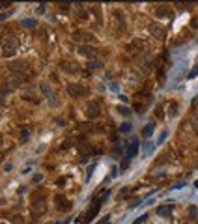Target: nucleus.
<instances>
[{
  "label": "nucleus",
  "mask_w": 198,
  "mask_h": 224,
  "mask_svg": "<svg viewBox=\"0 0 198 224\" xmlns=\"http://www.w3.org/2000/svg\"><path fill=\"white\" fill-rule=\"evenodd\" d=\"M99 114H101V105H99L97 101H88V105H86V116L88 118H97Z\"/></svg>",
  "instance_id": "obj_3"
},
{
  "label": "nucleus",
  "mask_w": 198,
  "mask_h": 224,
  "mask_svg": "<svg viewBox=\"0 0 198 224\" xmlns=\"http://www.w3.org/2000/svg\"><path fill=\"white\" fill-rule=\"evenodd\" d=\"M131 129H133V125L129 122H123L122 125H120V131H122V133H131Z\"/></svg>",
  "instance_id": "obj_19"
},
{
  "label": "nucleus",
  "mask_w": 198,
  "mask_h": 224,
  "mask_svg": "<svg viewBox=\"0 0 198 224\" xmlns=\"http://www.w3.org/2000/svg\"><path fill=\"white\" fill-rule=\"evenodd\" d=\"M79 54H81V56H86V58H95L97 51H95V49H92V47L81 45V47H79Z\"/></svg>",
  "instance_id": "obj_6"
},
{
  "label": "nucleus",
  "mask_w": 198,
  "mask_h": 224,
  "mask_svg": "<svg viewBox=\"0 0 198 224\" xmlns=\"http://www.w3.org/2000/svg\"><path fill=\"white\" fill-rule=\"evenodd\" d=\"M116 112H118L120 116H123V118H129V116L133 114V112H131V108L123 107V105H118V107H116Z\"/></svg>",
  "instance_id": "obj_14"
},
{
  "label": "nucleus",
  "mask_w": 198,
  "mask_h": 224,
  "mask_svg": "<svg viewBox=\"0 0 198 224\" xmlns=\"http://www.w3.org/2000/svg\"><path fill=\"white\" fill-rule=\"evenodd\" d=\"M146 219H148V215H140L138 219H135V222H133V224H140V222H144Z\"/></svg>",
  "instance_id": "obj_25"
},
{
  "label": "nucleus",
  "mask_w": 198,
  "mask_h": 224,
  "mask_svg": "<svg viewBox=\"0 0 198 224\" xmlns=\"http://www.w3.org/2000/svg\"><path fill=\"white\" fill-rule=\"evenodd\" d=\"M99 207H101V200H95V204H92L90 209L84 213V224H88L90 220H94V217L99 213Z\"/></svg>",
  "instance_id": "obj_2"
},
{
  "label": "nucleus",
  "mask_w": 198,
  "mask_h": 224,
  "mask_svg": "<svg viewBox=\"0 0 198 224\" xmlns=\"http://www.w3.org/2000/svg\"><path fill=\"white\" fill-rule=\"evenodd\" d=\"M62 69L69 75H75L77 73V64H73V62H62Z\"/></svg>",
  "instance_id": "obj_11"
},
{
  "label": "nucleus",
  "mask_w": 198,
  "mask_h": 224,
  "mask_svg": "<svg viewBox=\"0 0 198 224\" xmlns=\"http://www.w3.org/2000/svg\"><path fill=\"white\" fill-rule=\"evenodd\" d=\"M166 135H168V131H163L161 135H159V140H157V144H161V142H165V138H166Z\"/></svg>",
  "instance_id": "obj_24"
},
{
  "label": "nucleus",
  "mask_w": 198,
  "mask_h": 224,
  "mask_svg": "<svg viewBox=\"0 0 198 224\" xmlns=\"http://www.w3.org/2000/svg\"><path fill=\"white\" fill-rule=\"evenodd\" d=\"M196 75H198V66H194V69H193V71L189 73V79H194Z\"/></svg>",
  "instance_id": "obj_26"
},
{
  "label": "nucleus",
  "mask_w": 198,
  "mask_h": 224,
  "mask_svg": "<svg viewBox=\"0 0 198 224\" xmlns=\"http://www.w3.org/2000/svg\"><path fill=\"white\" fill-rule=\"evenodd\" d=\"M194 187H196V189H198V181H194Z\"/></svg>",
  "instance_id": "obj_34"
},
{
  "label": "nucleus",
  "mask_w": 198,
  "mask_h": 224,
  "mask_svg": "<svg viewBox=\"0 0 198 224\" xmlns=\"http://www.w3.org/2000/svg\"><path fill=\"white\" fill-rule=\"evenodd\" d=\"M2 54L6 56V58H10V56H13L15 54V51H17V41L15 39H6V43H4V47H2Z\"/></svg>",
  "instance_id": "obj_4"
},
{
  "label": "nucleus",
  "mask_w": 198,
  "mask_h": 224,
  "mask_svg": "<svg viewBox=\"0 0 198 224\" xmlns=\"http://www.w3.org/2000/svg\"><path fill=\"white\" fill-rule=\"evenodd\" d=\"M95 170V164H90V168H88V174H86V181H90V178H92V172Z\"/></svg>",
  "instance_id": "obj_23"
},
{
  "label": "nucleus",
  "mask_w": 198,
  "mask_h": 224,
  "mask_svg": "<svg viewBox=\"0 0 198 224\" xmlns=\"http://www.w3.org/2000/svg\"><path fill=\"white\" fill-rule=\"evenodd\" d=\"M151 133H153V123H148L146 127H144V131H142V135H144V136H150Z\"/></svg>",
  "instance_id": "obj_21"
},
{
  "label": "nucleus",
  "mask_w": 198,
  "mask_h": 224,
  "mask_svg": "<svg viewBox=\"0 0 198 224\" xmlns=\"http://www.w3.org/2000/svg\"><path fill=\"white\" fill-rule=\"evenodd\" d=\"M39 90L43 92V95H45V97H49V99H51V95H52V90L49 88V84H47V82H41V84H39Z\"/></svg>",
  "instance_id": "obj_17"
},
{
  "label": "nucleus",
  "mask_w": 198,
  "mask_h": 224,
  "mask_svg": "<svg viewBox=\"0 0 198 224\" xmlns=\"http://www.w3.org/2000/svg\"><path fill=\"white\" fill-rule=\"evenodd\" d=\"M41 181H43V174H34V176H32V183H34V185L41 183Z\"/></svg>",
  "instance_id": "obj_22"
},
{
  "label": "nucleus",
  "mask_w": 198,
  "mask_h": 224,
  "mask_svg": "<svg viewBox=\"0 0 198 224\" xmlns=\"http://www.w3.org/2000/svg\"><path fill=\"white\" fill-rule=\"evenodd\" d=\"M11 15V11H8V13H0V21H4V19H8Z\"/></svg>",
  "instance_id": "obj_28"
},
{
  "label": "nucleus",
  "mask_w": 198,
  "mask_h": 224,
  "mask_svg": "<svg viewBox=\"0 0 198 224\" xmlns=\"http://www.w3.org/2000/svg\"><path fill=\"white\" fill-rule=\"evenodd\" d=\"M21 24H23L24 28H34L38 23H36V19H23V21H21Z\"/></svg>",
  "instance_id": "obj_18"
},
{
  "label": "nucleus",
  "mask_w": 198,
  "mask_h": 224,
  "mask_svg": "<svg viewBox=\"0 0 198 224\" xmlns=\"http://www.w3.org/2000/svg\"><path fill=\"white\" fill-rule=\"evenodd\" d=\"M75 39H77V41H92V39H94V36L88 34V32H77V34H75Z\"/></svg>",
  "instance_id": "obj_13"
},
{
  "label": "nucleus",
  "mask_w": 198,
  "mask_h": 224,
  "mask_svg": "<svg viewBox=\"0 0 198 224\" xmlns=\"http://www.w3.org/2000/svg\"><path fill=\"white\" fill-rule=\"evenodd\" d=\"M137 151H138V142H137V140H133V142L127 146V153H125L127 161H131L133 157H135V155H137Z\"/></svg>",
  "instance_id": "obj_8"
},
{
  "label": "nucleus",
  "mask_w": 198,
  "mask_h": 224,
  "mask_svg": "<svg viewBox=\"0 0 198 224\" xmlns=\"http://www.w3.org/2000/svg\"><path fill=\"white\" fill-rule=\"evenodd\" d=\"M189 217H191V220H196V217H198V209L194 206H191L189 207Z\"/></svg>",
  "instance_id": "obj_20"
},
{
  "label": "nucleus",
  "mask_w": 198,
  "mask_h": 224,
  "mask_svg": "<svg viewBox=\"0 0 198 224\" xmlns=\"http://www.w3.org/2000/svg\"><path fill=\"white\" fill-rule=\"evenodd\" d=\"M88 90L82 86V84H77V82H69L67 84V94H69V97H81V95H84Z\"/></svg>",
  "instance_id": "obj_1"
},
{
  "label": "nucleus",
  "mask_w": 198,
  "mask_h": 224,
  "mask_svg": "<svg viewBox=\"0 0 198 224\" xmlns=\"http://www.w3.org/2000/svg\"><path fill=\"white\" fill-rule=\"evenodd\" d=\"M0 224H8V222H0Z\"/></svg>",
  "instance_id": "obj_35"
},
{
  "label": "nucleus",
  "mask_w": 198,
  "mask_h": 224,
  "mask_svg": "<svg viewBox=\"0 0 198 224\" xmlns=\"http://www.w3.org/2000/svg\"><path fill=\"white\" fill-rule=\"evenodd\" d=\"M28 140V129H23V142Z\"/></svg>",
  "instance_id": "obj_29"
},
{
  "label": "nucleus",
  "mask_w": 198,
  "mask_h": 224,
  "mask_svg": "<svg viewBox=\"0 0 198 224\" xmlns=\"http://www.w3.org/2000/svg\"><path fill=\"white\" fill-rule=\"evenodd\" d=\"M11 71L17 73V75L26 73L28 71V64H26V62H15V64H11Z\"/></svg>",
  "instance_id": "obj_7"
},
{
  "label": "nucleus",
  "mask_w": 198,
  "mask_h": 224,
  "mask_svg": "<svg viewBox=\"0 0 198 224\" xmlns=\"http://www.w3.org/2000/svg\"><path fill=\"white\" fill-rule=\"evenodd\" d=\"M150 34L155 36V38H163L165 36V30H163V26H159V24H151L150 26Z\"/></svg>",
  "instance_id": "obj_12"
},
{
  "label": "nucleus",
  "mask_w": 198,
  "mask_h": 224,
  "mask_svg": "<svg viewBox=\"0 0 198 224\" xmlns=\"http://www.w3.org/2000/svg\"><path fill=\"white\" fill-rule=\"evenodd\" d=\"M118 176V168H112V174H110V178H116Z\"/></svg>",
  "instance_id": "obj_31"
},
{
  "label": "nucleus",
  "mask_w": 198,
  "mask_h": 224,
  "mask_svg": "<svg viewBox=\"0 0 198 224\" xmlns=\"http://www.w3.org/2000/svg\"><path fill=\"white\" fill-rule=\"evenodd\" d=\"M157 15H166V10H157Z\"/></svg>",
  "instance_id": "obj_32"
},
{
  "label": "nucleus",
  "mask_w": 198,
  "mask_h": 224,
  "mask_svg": "<svg viewBox=\"0 0 198 224\" xmlns=\"http://www.w3.org/2000/svg\"><path fill=\"white\" fill-rule=\"evenodd\" d=\"M32 207H34V211H36V213H43L45 207H47L45 198H43V196H34V198H32Z\"/></svg>",
  "instance_id": "obj_5"
},
{
  "label": "nucleus",
  "mask_w": 198,
  "mask_h": 224,
  "mask_svg": "<svg viewBox=\"0 0 198 224\" xmlns=\"http://www.w3.org/2000/svg\"><path fill=\"white\" fill-rule=\"evenodd\" d=\"M4 142V138H2V135H0V144H2Z\"/></svg>",
  "instance_id": "obj_33"
},
{
  "label": "nucleus",
  "mask_w": 198,
  "mask_h": 224,
  "mask_svg": "<svg viewBox=\"0 0 198 224\" xmlns=\"http://www.w3.org/2000/svg\"><path fill=\"white\" fill-rule=\"evenodd\" d=\"M155 213H157L159 217H165V219H168V217L172 215V207H170V206H159L157 209H155Z\"/></svg>",
  "instance_id": "obj_9"
},
{
  "label": "nucleus",
  "mask_w": 198,
  "mask_h": 224,
  "mask_svg": "<svg viewBox=\"0 0 198 224\" xmlns=\"http://www.w3.org/2000/svg\"><path fill=\"white\" fill-rule=\"evenodd\" d=\"M24 75H17V73H13V77H11V88H19L21 86V84H24Z\"/></svg>",
  "instance_id": "obj_10"
},
{
  "label": "nucleus",
  "mask_w": 198,
  "mask_h": 224,
  "mask_svg": "<svg viewBox=\"0 0 198 224\" xmlns=\"http://www.w3.org/2000/svg\"><path fill=\"white\" fill-rule=\"evenodd\" d=\"M56 200L60 202V204H58V209H62V211H64V209H69V207H71V204H69V202L64 198V196H56Z\"/></svg>",
  "instance_id": "obj_16"
},
{
  "label": "nucleus",
  "mask_w": 198,
  "mask_h": 224,
  "mask_svg": "<svg viewBox=\"0 0 198 224\" xmlns=\"http://www.w3.org/2000/svg\"><path fill=\"white\" fill-rule=\"evenodd\" d=\"M103 67V62L101 60H90L88 62V69L90 71H97V69H101Z\"/></svg>",
  "instance_id": "obj_15"
},
{
  "label": "nucleus",
  "mask_w": 198,
  "mask_h": 224,
  "mask_svg": "<svg viewBox=\"0 0 198 224\" xmlns=\"http://www.w3.org/2000/svg\"><path fill=\"white\" fill-rule=\"evenodd\" d=\"M109 220H110V215H109V217H103V219L99 220L97 224H109Z\"/></svg>",
  "instance_id": "obj_27"
},
{
  "label": "nucleus",
  "mask_w": 198,
  "mask_h": 224,
  "mask_svg": "<svg viewBox=\"0 0 198 224\" xmlns=\"http://www.w3.org/2000/svg\"><path fill=\"white\" fill-rule=\"evenodd\" d=\"M45 8H47V6H45V4H41L39 8H38V13H45Z\"/></svg>",
  "instance_id": "obj_30"
}]
</instances>
